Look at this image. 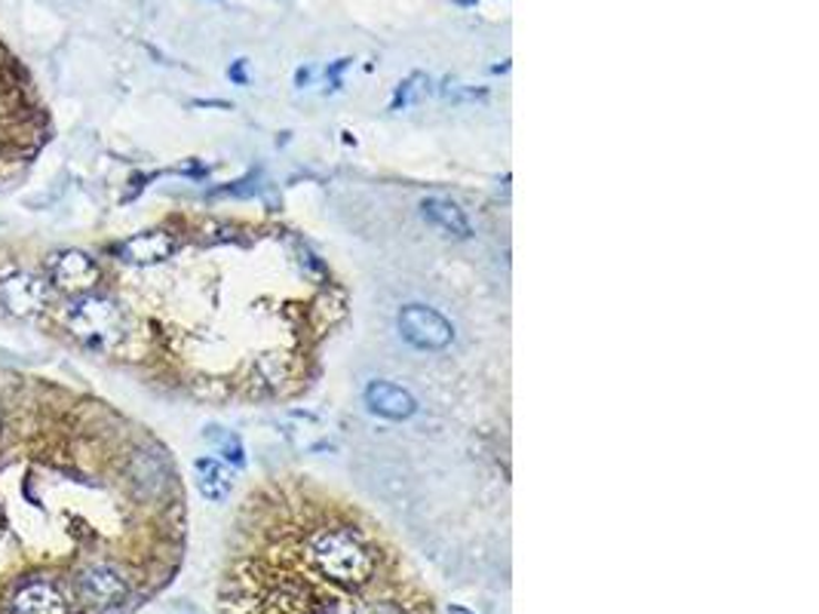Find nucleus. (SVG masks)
Listing matches in <instances>:
<instances>
[{
  "label": "nucleus",
  "instance_id": "obj_1",
  "mask_svg": "<svg viewBox=\"0 0 819 614\" xmlns=\"http://www.w3.org/2000/svg\"><path fill=\"white\" fill-rule=\"evenodd\" d=\"M289 550L279 560L239 565L237 574L227 581L231 600L225 605H231V614H310L305 565L298 556H289ZM390 577L393 574L383 572L366 587L362 614H437L427 596Z\"/></svg>",
  "mask_w": 819,
  "mask_h": 614
},
{
  "label": "nucleus",
  "instance_id": "obj_2",
  "mask_svg": "<svg viewBox=\"0 0 819 614\" xmlns=\"http://www.w3.org/2000/svg\"><path fill=\"white\" fill-rule=\"evenodd\" d=\"M291 548L319 577L341 587H366L387 572V553L350 522H319Z\"/></svg>",
  "mask_w": 819,
  "mask_h": 614
},
{
  "label": "nucleus",
  "instance_id": "obj_3",
  "mask_svg": "<svg viewBox=\"0 0 819 614\" xmlns=\"http://www.w3.org/2000/svg\"><path fill=\"white\" fill-rule=\"evenodd\" d=\"M65 323L86 348L102 350V354H114L123 348L133 332L130 314L117 301L102 298V295H80L78 301L68 307Z\"/></svg>",
  "mask_w": 819,
  "mask_h": 614
},
{
  "label": "nucleus",
  "instance_id": "obj_4",
  "mask_svg": "<svg viewBox=\"0 0 819 614\" xmlns=\"http://www.w3.org/2000/svg\"><path fill=\"white\" fill-rule=\"evenodd\" d=\"M74 590H78L80 605L99 614L120 612L133 600V581L120 565L105 560L83 565L74 577Z\"/></svg>",
  "mask_w": 819,
  "mask_h": 614
},
{
  "label": "nucleus",
  "instance_id": "obj_5",
  "mask_svg": "<svg viewBox=\"0 0 819 614\" xmlns=\"http://www.w3.org/2000/svg\"><path fill=\"white\" fill-rule=\"evenodd\" d=\"M399 332L418 350H446L454 341V326L439 310L423 305L402 307Z\"/></svg>",
  "mask_w": 819,
  "mask_h": 614
},
{
  "label": "nucleus",
  "instance_id": "obj_6",
  "mask_svg": "<svg viewBox=\"0 0 819 614\" xmlns=\"http://www.w3.org/2000/svg\"><path fill=\"white\" fill-rule=\"evenodd\" d=\"M50 301V286L34 277V274H25V270H16L7 280L0 283V305L7 314L13 317H38L40 310Z\"/></svg>",
  "mask_w": 819,
  "mask_h": 614
},
{
  "label": "nucleus",
  "instance_id": "obj_7",
  "mask_svg": "<svg viewBox=\"0 0 819 614\" xmlns=\"http://www.w3.org/2000/svg\"><path fill=\"white\" fill-rule=\"evenodd\" d=\"M99 265L80 249H65L50 258V280L71 295H90L99 283Z\"/></svg>",
  "mask_w": 819,
  "mask_h": 614
},
{
  "label": "nucleus",
  "instance_id": "obj_8",
  "mask_svg": "<svg viewBox=\"0 0 819 614\" xmlns=\"http://www.w3.org/2000/svg\"><path fill=\"white\" fill-rule=\"evenodd\" d=\"M13 614H71V605L62 596V590L50 581H31L10 602Z\"/></svg>",
  "mask_w": 819,
  "mask_h": 614
},
{
  "label": "nucleus",
  "instance_id": "obj_9",
  "mask_svg": "<svg viewBox=\"0 0 819 614\" xmlns=\"http://www.w3.org/2000/svg\"><path fill=\"white\" fill-rule=\"evenodd\" d=\"M172 253H175V237L166 231H145L120 246V258L130 265H157V262H166Z\"/></svg>",
  "mask_w": 819,
  "mask_h": 614
},
{
  "label": "nucleus",
  "instance_id": "obj_10",
  "mask_svg": "<svg viewBox=\"0 0 819 614\" xmlns=\"http://www.w3.org/2000/svg\"><path fill=\"white\" fill-rule=\"evenodd\" d=\"M366 402H369L371 412L390 418V421H402V418H411L418 412V402L409 390L397 388L390 381H371L366 388Z\"/></svg>",
  "mask_w": 819,
  "mask_h": 614
},
{
  "label": "nucleus",
  "instance_id": "obj_11",
  "mask_svg": "<svg viewBox=\"0 0 819 614\" xmlns=\"http://www.w3.org/2000/svg\"><path fill=\"white\" fill-rule=\"evenodd\" d=\"M194 477H197L199 494L209 504H225L231 492H234V473L218 461V458H197L194 461Z\"/></svg>",
  "mask_w": 819,
  "mask_h": 614
},
{
  "label": "nucleus",
  "instance_id": "obj_12",
  "mask_svg": "<svg viewBox=\"0 0 819 614\" xmlns=\"http://www.w3.org/2000/svg\"><path fill=\"white\" fill-rule=\"evenodd\" d=\"M421 213L430 225L439 227V231H442V234H449V237L467 241V237L473 234V227H470L467 213H463L458 203L446 201V197H427V201L421 203Z\"/></svg>",
  "mask_w": 819,
  "mask_h": 614
},
{
  "label": "nucleus",
  "instance_id": "obj_13",
  "mask_svg": "<svg viewBox=\"0 0 819 614\" xmlns=\"http://www.w3.org/2000/svg\"><path fill=\"white\" fill-rule=\"evenodd\" d=\"M255 372H258V381H262V385H267V388H279L291 372L289 357L279 354V350H267V354H262V357L255 360Z\"/></svg>",
  "mask_w": 819,
  "mask_h": 614
},
{
  "label": "nucleus",
  "instance_id": "obj_14",
  "mask_svg": "<svg viewBox=\"0 0 819 614\" xmlns=\"http://www.w3.org/2000/svg\"><path fill=\"white\" fill-rule=\"evenodd\" d=\"M449 614H473V612H470V608H463V605H451Z\"/></svg>",
  "mask_w": 819,
  "mask_h": 614
}]
</instances>
